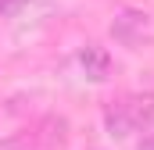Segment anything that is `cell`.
<instances>
[{
  "label": "cell",
  "instance_id": "277c9868",
  "mask_svg": "<svg viewBox=\"0 0 154 150\" xmlns=\"http://www.w3.org/2000/svg\"><path fill=\"white\" fill-rule=\"evenodd\" d=\"M0 150H32V143L25 140V136H11V140H4Z\"/></svg>",
  "mask_w": 154,
  "mask_h": 150
},
{
  "label": "cell",
  "instance_id": "3957f363",
  "mask_svg": "<svg viewBox=\"0 0 154 150\" xmlns=\"http://www.w3.org/2000/svg\"><path fill=\"white\" fill-rule=\"evenodd\" d=\"M79 64H82V72H86L90 82H104L111 75V54L104 46H97V43H86L79 50Z\"/></svg>",
  "mask_w": 154,
  "mask_h": 150
},
{
  "label": "cell",
  "instance_id": "7a4b0ae2",
  "mask_svg": "<svg viewBox=\"0 0 154 150\" xmlns=\"http://www.w3.org/2000/svg\"><path fill=\"white\" fill-rule=\"evenodd\" d=\"M111 32H115V39L125 43V46H140V43H147V39L154 36L151 14H143V11H122L115 22H111Z\"/></svg>",
  "mask_w": 154,
  "mask_h": 150
},
{
  "label": "cell",
  "instance_id": "8992f818",
  "mask_svg": "<svg viewBox=\"0 0 154 150\" xmlns=\"http://www.w3.org/2000/svg\"><path fill=\"white\" fill-rule=\"evenodd\" d=\"M0 11H11V0H0Z\"/></svg>",
  "mask_w": 154,
  "mask_h": 150
},
{
  "label": "cell",
  "instance_id": "5b68a950",
  "mask_svg": "<svg viewBox=\"0 0 154 150\" xmlns=\"http://www.w3.org/2000/svg\"><path fill=\"white\" fill-rule=\"evenodd\" d=\"M140 150H154V132L147 136V140H143V143H140Z\"/></svg>",
  "mask_w": 154,
  "mask_h": 150
},
{
  "label": "cell",
  "instance_id": "52a82bcc",
  "mask_svg": "<svg viewBox=\"0 0 154 150\" xmlns=\"http://www.w3.org/2000/svg\"><path fill=\"white\" fill-rule=\"evenodd\" d=\"M18 4H25V0H11V11H14V7H18Z\"/></svg>",
  "mask_w": 154,
  "mask_h": 150
},
{
  "label": "cell",
  "instance_id": "6da1fadb",
  "mask_svg": "<svg viewBox=\"0 0 154 150\" xmlns=\"http://www.w3.org/2000/svg\"><path fill=\"white\" fill-rule=\"evenodd\" d=\"M154 118V93H136V97H125L118 100L115 107H108V129L111 136H129L136 129H143Z\"/></svg>",
  "mask_w": 154,
  "mask_h": 150
}]
</instances>
